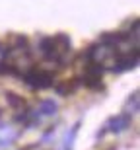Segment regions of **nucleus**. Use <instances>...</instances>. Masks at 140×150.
<instances>
[{"label":"nucleus","instance_id":"f257e3e1","mask_svg":"<svg viewBox=\"0 0 140 150\" xmlns=\"http://www.w3.org/2000/svg\"><path fill=\"white\" fill-rule=\"evenodd\" d=\"M70 49H72V43H70L68 35L64 33L55 35V37H43L39 41L41 55L55 64H64L66 59L70 57Z\"/></svg>","mask_w":140,"mask_h":150},{"label":"nucleus","instance_id":"20e7f679","mask_svg":"<svg viewBox=\"0 0 140 150\" xmlns=\"http://www.w3.org/2000/svg\"><path fill=\"white\" fill-rule=\"evenodd\" d=\"M101 72H103V68L99 64L88 61V67L84 70V84L90 86V88H94V90L101 88Z\"/></svg>","mask_w":140,"mask_h":150},{"label":"nucleus","instance_id":"423d86ee","mask_svg":"<svg viewBox=\"0 0 140 150\" xmlns=\"http://www.w3.org/2000/svg\"><path fill=\"white\" fill-rule=\"evenodd\" d=\"M76 88H78V84H76V82L72 80L70 84H68V82H64V86H56V92L64 96V94H72V92H74Z\"/></svg>","mask_w":140,"mask_h":150},{"label":"nucleus","instance_id":"0eeeda50","mask_svg":"<svg viewBox=\"0 0 140 150\" xmlns=\"http://www.w3.org/2000/svg\"><path fill=\"white\" fill-rule=\"evenodd\" d=\"M2 59H4V49H2V45H0V62H2Z\"/></svg>","mask_w":140,"mask_h":150},{"label":"nucleus","instance_id":"7ed1b4c3","mask_svg":"<svg viewBox=\"0 0 140 150\" xmlns=\"http://www.w3.org/2000/svg\"><path fill=\"white\" fill-rule=\"evenodd\" d=\"M129 127H130V113H121V115L111 117L103 125V131L99 133V137H103L105 133H123L125 129H129Z\"/></svg>","mask_w":140,"mask_h":150},{"label":"nucleus","instance_id":"39448f33","mask_svg":"<svg viewBox=\"0 0 140 150\" xmlns=\"http://www.w3.org/2000/svg\"><path fill=\"white\" fill-rule=\"evenodd\" d=\"M78 127H80V123H76V125L70 129V133H68L66 139H64V146H62V150H72V142H74V137H76V133H78Z\"/></svg>","mask_w":140,"mask_h":150},{"label":"nucleus","instance_id":"f03ea898","mask_svg":"<svg viewBox=\"0 0 140 150\" xmlns=\"http://www.w3.org/2000/svg\"><path fill=\"white\" fill-rule=\"evenodd\" d=\"M23 80L33 90H47L53 86L55 76H53V72H49L45 68H27L23 72Z\"/></svg>","mask_w":140,"mask_h":150}]
</instances>
